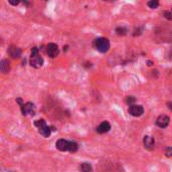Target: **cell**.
<instances>
[{
  "label": "cell",
  "mask_w": 172,
  "mask_h": 172,
  "mask_svg": "<svg viewBox=\"0 0 172 172\" xmlns=\"http://www.w3.org/2000/svg\"><path fill=\"white\" fill-rule=\"evenodd\" d=\"M81 170L82 172H93V167L90 163H83L81 165Z\"/></svg>",
  "instance_id": "12"
},
{
  "label": "cell",
  "mask_w": 172,
  "mask_h": 172,
  "mask_svg": "<svg viewBox=\"0 0 172 172\" xmlns=\"http://www.w3.org/2000/svg\"><path fill=\"white\" fill-rule=\"evenodd\" d=\"M78 148H79V146H78V144H77L76 142H73V141H69V152H72V153H73V152L78 151Z\"/></svg>",
  "instance_id": "13"
},
{
  "label": "cell",
  "mask_w": 172,
  "mask_h": 172,
  "mask_svg": "<svg viewBox=\"0 0 172 172\" xmlns=\"http://www.w3.org/2000/svg\"><path fill=\"white\" fill-rule=\"evenodd\" d=\"M94 45H95V48L102 53L107 52L109 48H110V41H109L108 38L105 37H100L97 38V40L94 41Z\"/></svg>",
  "instance_id": "2"
},
{
  "label": "cell",
  "mask_w": 172,
  "mask_h": 172,
  "mask_svg": "<svg viewBox=\"0 0 172 172\" xmlns=\"http://www.w3.org/2000/svg\"><path fill=\"white\" fill-rule=\"evenodd\" d=\"M44 125H46L45 123V121L44 119H40V120H36V121H34V126L37 127L38 129L41 128V127H44Z\"/></svg>",
  "instance_id": "14"
},
{
  "label": "cell",
  "mask_w": 172,
  "mask_h": 172,
  "mask_svg": "<svg viewBox=\"0 0 172 172\" xmlns=\"http://www.w3.org/2000/svg\"><path fill=\"white\" fill-rule=\"evenodd\" d=\"M0 71L3 73H7L10 71V62L7 60H2L0 62Z\"/></svg>",
  "instance_id": "10"
},
{
  "label": "cell",
  "mask_w": 172,
  "mask_h": 172,
  "mask_svg": "<svg viewBox=\"0 0 172 172\" xmlns=\"http://www.w3.org/2000/svg\"><path fill=\"white\" fill-rule=\"evenodd\" d=\"M116 32L118 36H126L127 34V29L125 27H118L116 29Z\"/></svg>",
  "instance_id": "15"
},
{
  "label": "cell",
  "mask_w": 172,
  "mask_h": 172,
  "mask_svg": "<svg viewBox=\"0 0 172 172\" xmlns=\"http://www.w3.org/2000/svg\"><path fill=\"white\" fill-rule=\"evenodd\" d=\"M143 144H144V147H145L147 150H152L154 148L155 141L152 137L145 136L144 137V139H143Z\"/></svg>",
  "instance_id": "9"
},
{
  "label": "cell",
  "mask_w": 172,
  "mask_h": 172,
  "mask_svg": "<svg viewBox=\"0 0 172 172\" xmlns=\"http://www.w3.org/2000/svg\"><path fill=\"white\" fill-rule=\"evenodd\" d=\"M163 14H164V16H165V18L169 19V20H172V13L171 12H168V11H164Z\"/></svg>",
  "instance_id": "19"
},
{
  "label": "cell",
  "mask_w": 172,
  "mask_h": 172,
  "mask_svg": "<svg viewBox=\"0 0 172 172\" xmlns=\"http://www.w3.org/2000/svg\"><path fill=\"white\" fill-rule=\"evenodd\" d=\"M46 53L48 54L49 57L54 58L58 56L60 53V49H58V46L56 44H48L46 46Z\"/></svg>",
  "instance_id": "3"
},
{
  "label": "cell",
  "mask_w": 172,
  "mask_h": 172,
  "mask_svg": "<svg viewBox=\"0 0 172 172\" xmlns=\"http://www.w3.org/2000/svg\"><path fill=\"white\" fill-rule=\"evenodd\" d=\"M147 5L150 7V8L152 9H155V8H157V7L159 6V2L158 1H156V0H153V1H149L147 3Z\"/></svg>",
  "instance_id": "17"
},
{
  "label": "cell",
  "mask_w": 172,
  "mask_h": 172,
  "mask_svg": "<svg viewBox=\"0 0 172 172\" xmlns=\"http://www.w3.org/2000/svg\"><path fill=\"white\" fill-rule=\"evenodd\" d=\"M96 130L98 133H100V134H105V133H107L111 130V125L108 121H104V122H102L99 126L97 127Z\"/></svg>",
  "instance_id": "6"
},
{
  "label": "cell",
  "mask_w": 172,
  "mask_h": 172,
  "mask_svg": "<svg viewBox=\"0 0 172 172\" xmlns=\"http://www.w3.org/2000/svg\"><path fill=\"white\" fill-rule=\"evenodd\" d=\"M128 112H129V114L134 117H140L143 115L144 109L142 106H140V105H133V106L129 107Z\"/></svg>",
  "instance_id": "4"
},
{
  "label": "cell",
  "mask_w": 172,
  "mask_h": 172,
  "mask_svg": "<svg viewBox=\"0 0 172 172\" xmlns=\"http://www.w3.org/2000/svg\"><path fill=\"white\" fill-rule=\"evenodd\" d=\"M167 107L170 109V110L172 111V102H169V103L167 104Z\"/></svg>",
  "instance_id": "21"
},
{
  "label": "cell",
  "mask_w": 172,
  "mask_h": 172,
  "mask_svg": "<svg viewBox=\"0 0 172 172\" xmlns=\"http://www.w3.org/2000/svg\"><path fill=\"white\" fill-rule=\"evenodd\" d=\"M57 148L60 151H69V141L65 139H60L56 144Z\"/></svg>",
  "instance_id": "8"
},
{
  "label": "cell",
  "mask_w": 172,
  "mask_h": 172,
  "mask_svg": "<svg viewBox=\"0 0 172 172\" xmlns=\"http://www.w3.org/2000/svg\"><path fill=\"white\" fill-rule=\"evenodd\" d=\"M135 102H136V99L134 97H132V96H129L126 98V103L129 105V107L130 106H133V105H135Z\"/></svg>",
  "instance_id": "16"
},
{
  "label": "cell",
  "mask_w": 172,
  "mask_h": 172,
  "mask_svg": "<svg viewBox=\"0 0 172 172\" xmlns=\"http://www.w3.org/2000/svg\"><path fill=\"white\" fill-rule=\"evenodd\" d=\"M38 131H40V135H42L44 137H45V138H48V137L50 136V133H52V127L48 126V125H44V127H41V128L38 129Z\"/></svg>",
  "instance_id": "11"
},
{
  "label": "cell",
  "mask_w": 172,
  "mask_h": 172,
  "mask_svg": "<svg viewBox=\"0 0 172 172\" xmlns=\"http://www.w3.org/2000/svg\"><path fill=\"white\" fill-rule=\"evenodd\" d=\"M9 3L12 5H18L19 4V1H11V0H9Z\"/></svg>",
  "instance_id": "20"
},
{
  "label": "cell",
  "mask_w": 172,
  "mask_h": 172,
  "mask_svg": "<svg viewBox=\"0 0 172 172\" xmlns=\"http://www.w3.org/2000/svg\"><path fill=\"white\" fill-rule=\"evenodd\" d=\"M165 155L167 157H172V147H168L165 150Z\"/></svg>",
  "instance_id": "18"
},
{
  "label": "cell",
  "mask_w": 172,
  "mask_h": 172,
  "mask_svg": "<svg viewBox=\"0 0 172 172\" xmlns=\"http://www.w3.org/2000/svg\"><path fill=\"white\" fill-rule=\"evenodd\" d=\"M44 65V58L38 53V48H33L31 50V57H30V65L36 69H40Z\"/></svg>",
  "instance_id": "1"
},
{
  "label": "cell",
  "mask_w": 172,
  "mask_h": 172,
  "mask_svg": "<svg viewBox=\"0 0 172 172\" xmlns=\"http://www.w3.org/2000/svg\"><path fill=\"white\" fill-rule=\"evenodd\" d=\"M8 53L12 58H19L21 57V49L15 45H11L8 48Z\"/></svg>",
  "instance_id": "7"
},
{
  "label": "cell",
  "mask_w": 172,
  "mask_h": 172,
  "mask_svg": "<svg viewBox=\"0 0 172 172\" xmlns=\"http://www.w3.org/2000/svg\"><path fill=\"white\" fill-rule=\"evenodd\" d=\"M147 64H148V65H149V66H151L152 65H153V62H152L151 61H148V62H147Z\"/></svg>",
  "instance_id": "22"
},
{
  "label": "cell",
  "mask_w": 172,
  "mask_h": 172,
  "mask_svg": "<svg viewBox=\"0 0 172 172\" xmlns=\"http://www.w3.org/2000/svg\"><path fill=\"white\" fill-rule=\"evenodd\" d=\"M169 122H170L169 117L166 115H161L158 117L157 120H156V125H157L159 128H166L168 125H169Z\"/></svg>",
  "instance_id": "5"
}]
</instances>
